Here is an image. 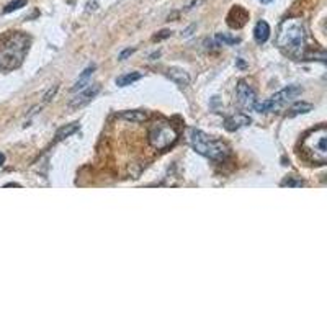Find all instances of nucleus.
I'll list each match as a JSON object with an SVG mask.
<instances>
[{"label":"nucleus","instance_id":"1","mask_svg":"<svg viewBox=\"0 0 327 327\" xmlns=\"http://www.w3.org/2000/svg\"><path fill=\"white\" fill-rule=\"evenodd\" d=\"M276 44L285 54L298 57L303 54L306 44V28L299 18H286L278 28Z\"/></svg>","mask_w":327,"mask_h":327},{"label":"nucleus","instance_id":"2","mask_svg":"<svg viewBox=\"0 0 327 327\" xmlns=\"http://www.w3.org/2000/svg\"><path fill=\"white\" fill-rule=\"evenodd\" d=\"M188 142L198 154L205 155L208 159L213 160H224L229 155V147H227L223 141L213 139L211 136H208L206 133L200 131V129H190L188 133Z\"/></svg>","mask_w":327,"mask_h":327},{"label":"nucleus","instance_id":"3","mask_svg":"<svg viewBox=\"0 0 327 327\" xmlns=\"http://www.w3.org/2000/svg\"><path fill=\"white\" fill-rule=\"evenodd\" d=\"M304 152L311 155L314 162L324 164L327 159V131L324 126H319L311 131L304 139Z\"/></svg>","mask_w":327,"mask_h":327},{"label":"nucleus","instance_id":"4","mask_svg":"<svg viewBox=\"0 0 327 327\" xmlns=\"http://www.w3.org/2000/svg\"><path fill=\"white\" fill-rule=\"evenodd\" d=\"M301 92H303V87H299V85H288V87H285L283 90L276 92L275 95H272L270 98H267V100L255 102L254 110L258 111V113H267V111L280 108L281 105L288 103L291 98H296L298 95H301Z\"/></svg>","mask_w":327,"mask_h":327},{"label":"nucleus","instance_id":"5","mask_svg":"<svg viewBox=\"0 0 327 327\" xmlns=\"http://www.w3.org/2000/svg\"><path fill=\"white\" fill-rule=\"evenodd\" d=\"M177 141V133L170 124L159 123L149 131V142L154 149L164 151Z\"/></svg>","mask_w":327,"mask_h":327},{"label":"nucleus","instance_id":"6","mask_svg":"<svg viewBox=\"0 0 327 327\" xmlns=\"http://www.w3.org/2000/svg\"><path fill=\"white\" fill-rule=\"evenodd\" d=\"M236 95H237V102H239V105L245 110L254 108V103L257 102V97H255L254 88L250 87V85L245 84L244 80H241V82L237 84Z\"/></svg>","mask_w":327,"mask_h":327},{"label":"nucleus","instance_id":"7","mask_svg":"<svg viewBox=\"0 0 327 327\" xmlns=\"http://www.w3.org/2000/svg\"><path fill=\"white\" fill-rule=\"evenodd\" d=\"M100 88L102 87L98 84H93V85H90V87H87L84 92H80L77 97L72 98V102L69 103V106L70 108H80V106L87 105L88 102H92V98L97 97V93L100 92Z\"/></svg>","mask_w":327,"mask_h":327},{"label":"nucleus","instance_id":"8","mask_svg":"<svg viewBox=\"0 0 327 327\" xmlns=\"http://www.w3.org/2000/svg\"><path fill=\"white\" fill-rule=\"evenodd\" d=\"M167 75L173 84H177L178 87L182 88L190 85V74H188L185 69H182V67H170L167 70Z\"/></svg>","mask_w":327,"mask_h":327},{"label":"nucleus","instance_id":"9","mask_svg":"<svg viewBox=\"0 0 327 327\" xmlns=\"http://www.w3.org/2000/svg\"><path fill=\"white\" fill-rule=\"evenodd\" d=\"M250 121H252V120H250L245 113H236V115L229 116V118H226L224 128L227 131H236V129H239L242 126H247V124H250Z\"/></svg>","mask_w":327,"mask_h":327},{"label":"nucleus","instance_id":"10","mask_svg":"<svg viewBox=\"0 0 327 327\" xmlns=\"http://www.w3.org/2000/svg\"><path fill=\"white\" fill-rule=\"evenodd\" d=\"M232 18H236V21H232L229 26H232V28H241V26H244L245 21L249 20V13L241 5H236L231 8L229 15H227V20H232Z\"/></svg>","mask_w":327,"mask_h":327},{"label":"nucleus","instance_id":"11","mask_svg":"<svg viewBox=\"0 0 327 327\" xmlns=\"http://www.w3.org/2000/svg\"><path fill=\"white\" fill-rule=\"evenodd\" d=\"M254 36H255V41H257L258 44L265 43L268 39V36H270V26H268V23L265 20H260L257 25H255Z\"/></svg>","mask_w":327,"mask_h":327},{"label":"nucleus","instance_id":"12","mask_svg":"<svg viewBox=\"0 0 327 327\" xmlns=\"http://www.w3.org/2000/svg\"><path fill=\"white\" fill-rule=\"evenodd\" d=\"M95 69H97L95 64L88 66L87 69H85L84 72L79 75V79L75 80V84L72 85V88H70V90H72V92H77V90H80V88H84L85 85L88 84V79L92 77V74H93V70H95Z\"/></svg>","mask_w":327,"mask_h":327},{"label":"nucleus","instance_id":"13","mask_svg":"<svg viewBox=\"0 0 327 327\" xmlns=\"http://www.w3.org/2000/svg\"><path fill=\"white\" fill-rule=\"evenodd\" d=\"M123 120H126V121H131V123H142L147 120V113L146 111H141V110H131V111H123L121 115Z\"/></svg>","mask_w":327,"mask_h":327},{"label":"nucleus","instance_id":"14","mask_svg":"<svg viewBox=\"0 0 327 327\" xmlns=\"http://www.w3.org/2000/svg\"><path fill=\"white\" fill-rule=\"evenodd\" d=\"M139 79H142L141 72H128V74L120 75V77L116 79V85H118V87H128V85L134 84L136 80H139Z\"/></svg>","mask_w":327,"mask_h":327},{"label":"nucleus","instance_id":"15","mask_svg":"<svg viewBox=\"0 0 327 327\" xmlns=\"http://www.w3.org/2000/svg\"><path fill=\"white\" fill-rule=\"evenodd\" d=\"M80 128V124L79 123H70V124H66V126H62L59 131H57V134H56V139L57 141H62V139H66V138H69L70 134H74L77 129Z\"/></svg>","mask_w":327,"mask_h":327},{"label":"nucleus","instance_id":"16","mask_svg":"<svg viewBox=\"0 0 327 327\" xmlns=\"http://www.w3.org/2000/svg\"><path fill=\"white\" fill-rule=\"evenodd\" d=\"M314 106L311 105V103H306V102H298L294 103L293 106H291V115H299V113H309Z\"/></svg>","mask_w":327,"mask_h":327},{"label":"nucleus","instance_id":"17","mask_svg":"<svg viewBox=\"0 0 327 327\" xmlns=\"http://www.w3.org/2000/svg\"><path fill=\"white\" fill-rule=\"evenodd\" d=\"M26 5V0H13V2L7 3L5 8H3V13H12L15 10H18V8L25 7Z\"/></svg>","mask_w":327,"mask_h":327},{"label":"nucleus","instance_id":"18","mask_svg":"<svg viewBox=\"0 0 327 327\" xmlns=\"http://www.w3.org/2000/svg\"><path fill=\"white\" fill-rule=\"evenodd\" d=\"M216 39L219 43H223V44H227V46H231V44H237L241 41L239 38H231V36H227V34H223V33H218L216 34Z\"/></svg>","mask_w":327,"mask_h":327},{"label":"nucleus","instance_id":"19","mask_svg":"<svg viewBox=\"0 0 327 327\" xmlns=\"http://www.w3.org/2000/svg\"><path fill=\"white\" fill-rule=\"evenodd\" d=\"M303 185V180H286L283 182V187H301Z\"/></svg>","mask_w":327,"mask_h":327},{"label":"nucleus","instance_id":"20","mask_svg":"<svg viewBox=\"0 0 327 327\" xmlns=\"http://www.w3.org/2000/svg\"><path fill=\"white\" fill-rule=\"evenodd\" d=\"M134 51H136V49H126V51H124V52H121V54H120V59H121V61H124V59H126V57H128L129 54H133Z\"/></svg>","mask_w":327,"mask_h":327},{"label":"nucleus","instance_id":"21","mask_svg":"<svg viewBox=\"0 0 327 327\" xmlns=\"http://www.w3.org/2000/svg\"><path fill=\"white\" fill-rule=\"evenodd\" d=\"M56 90H57V85H54V88H51V90H49V93H48V95L44 97V102H49V100H51V97H54Z\"/></svg>","mask_w":327,"mask_h":327},{"label":"nucleus","instance_id":"22","mask_svg":"<svg viewBox=\"0 0 327 327\" xmlns=\"http://www.w3.org/2000/svg\"><path fill=\"white\" fill-rule=\"evenodd\" d=\"M162 34H159V36H154V39H162V38H167L170 36V31H160Z\"/></svg>","mask_w":327,"mask_h":327},{"label":"nucleus","instance_id":"23","mask_svg":"<svg viewBox=\"0 0 327 327\" xmlns=\"http://www.w3.org/2000/svg\"><path fill=\"white\" fill-rule=\"evenodd\" d=\"M3 162H5V155L0 152V165H3Z\"/></svg>","mask_w":327,"mask_h":327},{"label":"nucleus","instance_id":"24","mask_svg":"<svg viewBox=\"0 0 327 327\" xmlns=\"http://www.w3.org/2000/svg\"><path fill=\"white\" fill-rule=\"evenodd\" d=\"M262 3H270V2H273V0H260Z\"/></svg>","mask_w":327,"mask_h":327}]
</instances>
